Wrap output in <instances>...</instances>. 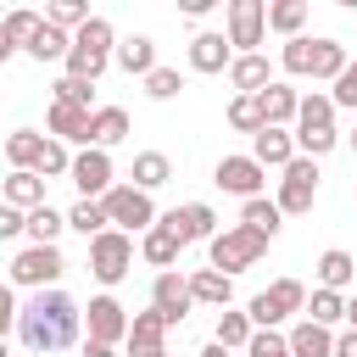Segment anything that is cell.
<instances>
[{
    "label": "cell",
    "instance_id": "cb8c5ba5",
    "mask_svg": "<svg viewBox=\"0 0 357 357\" xmlns=\"http://www.w3.org/2000/svg\"><path fill=\"white\" fill-rule=\"evenodd\" d=\"M178 251H184V240H178V234H173L167 223H156V229H151V234L139 240V257H145L151 268H162V273H167V268L178 262Z\"/></svg>",
    "mask_w": 357,
    "mask_h": 357
},
{
    "label": "cell",
    "instance_id": "d6a6232c",
    "mask_svg": "<svg viewBox=\"0 0 357 357\" xmlns=\"http://www.w3.org/2000/svg\"><path fill=\"white\" fill-rule=\"evenodd\" d=\"M229 128H240V134H262L268 128V117H262V95H234L229 100Z\"/></svg>",
    "mask_w": 357,
    "mask_h": 357
},
{
    "label": "cell",
    "instance_id": "db71d44e",
    "mask_svg": "<svg viewBox=\"0 0 357 357\" xmlns=\"http://www.w3.org/2000/svg\"><path fill=\"white\" fill-rule=\"evenodd\" d=\"M351 151H357V134H351Z\"/></svg>",
    "mask_w": 357,
    "mask_h": 357
},
{
    "label": "cell",
    "instance_id": "11a10c76",
    "mask_svg": "<svg viewBox=\"0 0 357 357\" xmlns=\"http://www.w3.org/2000/svg\"><path fill=\"white\" fill-rule=\"evenodd\" d=\"M162 357H173V351H162Z\"/></svg>",
    "mask_w": 357,
    "mask_h": 357
},
{
    "label": "cell",
    "instance_id": "e575fe53",
    "mask_svg": "<svg viewBox=\"0 0 357 357\" xmlns=\"http://www.w3.org/2000/svg\"><path fill=\"white\" fill-rule=\"evenodd\" d=\"M301 22H307V0H273V6H268V28H273V33L301 39Z\"/></svg>",
    "mask_w": 357,
    "mask_h": 357
},
{
    "label": "cell",
    "instance_id": "277c9868",
    "mask_svg": "<svg viewBox=\"0 0 357 357\" xmlns=\"http://www.w3.org/2000/svg\"><path fill=\"white\" fill-rule=\"evenodd\" d=\"M245 312H251L257 329H273V324H284L290 312H307V284H301V279H273L268 290H257V296L245 301Z\"/></svg>",
    "mask_w": 357,
    "mask_h": 357
},
{
    "label": "cell",
    "instance_id": "b9f144b4",
    "mask_svg": "<svg viewBox=\"0 0 357 357\" xmlns=\"http://www.w3.org/2000/svg\"><path fill=\"white\" fill-rule=\"evenodd\" d=\"M33 173H39V178H61V173H67V178H73V151H67L61 139H45V156H39Z\"/></svg>",
    "mask_w": 357,
    "mask_h": 357
},
{
    "label": "cell",
    "instance_id": "3957f363",
    "mask_svg": "<svg viewBox=\"0 0 357 357\" xmlns=\"http://www.w3.org/2000/svg\"><path fill=\"white\" fill-rule=\"evenodd\" d=\"M206 251H212V268L234 279V273H245V268H257V257L268 251V234H257V229H245V223H234V229H223V234H218V240H212Z\"/></svg>",
    "mask_w": 357,
    "mask_h": 357
},
{
    "label": "cell",
    "instance_id": "60d3db41",
    "mask_svg": "<svg viewBox=\"0 0 357 357\" xmlns=\"http://www.w3.org/2000/svg\"><path fill=\"white\" fill-rule=\"evenodd\" d=\"M67 229V218L56 212V206H39V212H28V240L33 245H56V234Z\"/></svg>",
    "mask_w": 357,
    "mask_h": 357
},
{
    "label": "cell",
    "instance_id": "5b68a950",
    "mask_svg": "<svg viewBox=\"0 0 357 357\" xmlns=\"http://www.w3.org/2000/svg\"><path fill=\"white\" fill-rule=\"evenodd\" d=\"M61 273H67V257L56 245H28L11 257V284H22V290H56Z\"/></svg>",
    "mask_w": 357,
    "mask_h": 357
},
{
    "label": "cell",
    "instance_id": "2e32d148",
    "mask_svg": "<svg viewBox=\"0 0 357 357\" xmlns=\"http://www.w3.org/2000/svg\"><path fill=\"white\" fill-rule=\"evenodd\" d=\"M190 67L195 73H223V67H234V45H229V33H195L190 39Z\"/></svg>",
    "mask_w": 357,
    "mask_h": 357
},
{
    "label": "cell",
    "instance_id": "ba28073f",
    "mask_svg": "<svg viewBox=\"0 0 357 357\" xmlns=\"http://www.w3.org/2000/svg\"><path fill=\"white\" fill-rule=\"evenodd\" d=\"M106 218H112L123 234H134V229H139V234H151V229L162 223V218H156V206H151V195H145L139 184H117V190L106 195Z\"/></svg>",
    "mask_w": 357,
    "mask_h": 357
},
{
    "label": "cell",
    "instance_id": "ac0fdd59",
    "mask_svg": "<svg viewBox=\"0 0 357 357\" xmlns=\"http://www.w3.org/2000/svg\"><path fill=\"white\" fill-rule=\"evenodd\" d=\"M89 123H95V112H84V106H61V100H50V134L67 145H84L89 151Z\"/></svg>",
    "mask_w": 357,
    "mask_h": 357
},
{
    "label": "cell",
    "instance_id": "7a4b0ae2",
    "mask_svg": "<svg viewBox=\"0 0 357 357\" xmlns=\"http://www.w3.org/2000/svg\"><path fill=\"white\" fill-rule=\"evenodd\" d=\"M106 61H117V33H112L106 17H89V22L73 33V56H67L61 67H67V78L95 84V78L106 73Z\"/></svg>",
    "mask_w": 357,
    "mask_h": 357
},
{
    "label": "cell",
    "instance_id": "f1b7e54d",
    "mask_svg": "<svg viewBox=\"0 0 357 357\" xmlns=\"http://www.w3.org/2000/svg\"><path fill=\"white\" fill-rule=\"evenodd\" d=\"M318 128H335V95L324 89L301 95V117H296V134H318Z\"/></svg>",
    "mask_w": 357,
    "mask_h": 357
},
{
    "label": "cell",
    "instance_id": "5bb4252c",
    "mask_svg": "<svg viewBox=\"0 0 357 357\" xmlns=\"http://www.w3.org/2000/svg\"><path fill=\"white\" fill-rule=\"evenodd\" d=\"M128 312L112 301V296H95L89 307H84V329H89V340H100V346H117V340H128Z\"/></svg>",
    "mask_w": 357,
    "mask_h": 357
},
{
    "label": "cell",
    "instance_id": "6da1fadb",
    "mask_svg": "<svg viewBox=\"0 0 357 357\" xmlns=\"http://www.w3.org/2000/svg\"><path fill=\"white\" fill-rule=\"evenodd\" d=\"M84 329V307L67 290H39L22 312H17V340L28 351H67Z\"/></svg>",
    "mask_w": 357,
    "mask_h": 357
},
{
    "label": "cell",
    "instance_id": "d4e9b609",
    "mask_svg": "<svg viewBox=\"0 0 357 357\" xmlns=\"http://www.w3.org/2000/svg\"><path fill=\"white\" fill-rule=\"evenodd\" d=\"M290 357H335V335H329L324 324L301 318V324L290 329Z\"/></svg>",
    "mask_w": 357,
    "mask_h": 357
},
{
    "label": "cell",
    "instance_id": "f907efd6",
    "mask_svg": "<svg viewBox=\"0 0 357 357\" xmlns=\"http://www.w3.org/2000/svg\"><path fill=\"white\" fill-rule=\"evenodd\" d=\"M84 357H117V346H100V340H84Z\"/></svg>",
    "mask_w": 357,
    "mask_h": 357
},
{
    "label": "cell",
    "instance_id": "52a82bcc",
    "mask_svg": "<svg viewBox=\"0 0 357 357\" xmlns=\"http://www.w3.org/2000/svg\"><path fill=\"white\" fill-rule=\"evenodd\" d=\"M279 212H290V218H301V212H312V201H318V162L312 156H296L284 173H279Z\"/></svg>",
    "mask_w": 357,
    "mask_h": 357
},
{
    "label": "cell",
    "instance_id": "ee69618b",
    "mask_svg": "<svg viewBox=\"0 0 357 357\" xmlns=\"http://www.w3.org/2000/svg\"><path fill=\"white\" fill-rule=\"evenodd\" d=\"M56 100H61V106H84V112H100V106H95V84H84V78H61V84H56Z\"/></svg>",
    "mask_w": 357,
    "mask_h": 357
},
{
    "label": "cell",
    "instance_id": "8d00e7d4",
    "mask_svg": "<svg viewBox=\"0 0 357 357\" xmlns=\"http://www.w3.org/2000/svg\"><path fill=\"white\" fill-rule=\"evenodd\" d=\"M106 201H73V212H67V229H78L84 240H95V234H106Z\"/></svg>",
    "mask_w": 357,
    "mask_h": 357
},
{
    "label": "cell",
    "instance_id": "1f68e13d",
    "mask_svg": "<svg viewBox=\"0 0 357 357\" xmlns=\"http://www.w3.org/2000/svg\"><path fill=\"white\" fill-rule=\"evenodd\" d=\"M251 335H257V324H251V312H234V307H223L218 312V346H229V351H240V346H251Z\"/></svg>",
    "mask_w": 357,
    "mask_h": 357
},
{
    "label": "cell",
    "instance_id": "c3c4849f",
    "mask_svg": "<svg viewBox=\"0 0 357 357\" xmlns=\"http://www.w3.org/2000/svg\"><path fill=\"white\" fill-rule=\"evenodd\" d=\"M335 357H357V329H346V335H335Z\"/></svg>",
    "mask_w": 357,
    "mask_h": 357
},
{
    "label": "cell",
    "instance_id": "7c38bea8",
    "mask_svg": "<svg viewBox=\"0 0 357 357\" xmlns=\"http://www.w3.org/2000/svg\"><path fill=\"white\" fill-rule=\"evenodd\" d=\"M73 184H78V201H106L117 184H112V156L106 151H78L73 156Z\"/></svg>",
    "mask_w": 357,
    "mask_h": 357
},
{
    "label": "cell",
    "instance_id": "74e56055",
    "mask_svg": "<svg viewBox=\"0 0 357 357\" xmlns=\"http://www.w3.org/2000/svg\"><path fill=\"white\" fill-rule=\"evenodd\" d=\"M279 218H284V212H279V201H268V195H257V201H245V206H240V223H245V229H257V234H268V240L279 234Z\"/></svg>",
    "mask_w": 357,
    "mask_h": 357
},
{
    "label": "cell",
    "instance_id": "603a6c76",
    "mask_svg": "<svg viewBox=\"0 0 357 357\" xmlns=\"http://www.w3.org/2000/svg\"><path fill=\"white\" fill-rule=\"evenodd\" d=\"M45 184H50V178H39V173H11V178H6V206H17V212L50 206V201H45Z\"/></svg>",
    "mask_w": 357,
    "mask_h": 357
},
{
    "label": "cell",
    "instance_id": "4dcf8cb0",
    "mask_svg": "<svg viewBox=\"0 0 357 357\" xmlns=\"http://www.w3.org/2000/svg\"><path fill=\"white\" fill-rule=\"evenodd\" d=\"M190 290H195V301H206V307H229L234 279L218 273V268H195V273H190Z\"/></svg>",
    "mask_w": 357,
    "mask_h": 357
},
{
    "label": "cell",
    "instance_id": "836d02e7",
    "mask_svg": "<svg viewBox=\"0 0 357 357\" xmlns=\"http://www.w3.org/2000/svg\"><path fill=\"white\" fill-rule=\"evenodd\" d=\"M167 178H173V162H167L162 151H139V156H134V184H139L145 195H151V190H162Z\"/></svg>",
    "mask_w": 357,
    "mask_h": 357
},
{
    "label": "cell",
    "instance_id": "44dd1931",
    "mask_svg": "<svg viewBox=\"0 0 357 357\" xmlns=\"http://www.w3.org/2000/svg\"><path fill=\"white\" fill-rule=\"evenodd\" d=\"M117 67L134 73V78H151V73H156V39H151V33H128V39L117 45Z\"/></svg>",
    "mask_w": 357,
    "mask_h": 357
},
{
    "label": "cell",
    "instance_id": "e0dca14e",
    "mask_svg": "<svg viewBox=\"0 0 357 357\" xmlns=\"http://www.w3.org/2000/svg\"><path fill=\"white\" fill-rule=\"evenodd\" d=\"M251 156H257L262 167H279V173H284V167L301 156V145H296V134H290V128H262V134L251 139Z\"/></svg>",
    "mask_w": 357,
    "mask_h": 357
},
{
    "label": "cell",
    "instance_id": "ffe728a7",
    "mask_svg": "<svg viewBox=\"0 0 357 357\" xmlns=\"http://www.w3.org/2000/svg\"><path fill=\"white\" fill-rule=\"evenodd\" d=\"M229 84L240 89V95H262L268 84H273V61L257 50V56H234V67H229Z\"/></svg>",
    "mask_w": 357,
    "mask_h": 357
},
{
    "label": "cell",
    "instance_id": "f35d334b",
    "mask_svg": "<svg viewBox=\"0 0 357 357\" xmlns=\"http://www.w3.org/2000/svg\"><path fill=\"white\" fill-rule=\"evenodd\" d=\"M307 318L324 324V329L346 324V296H340V290H312V296H307Z\"/></svg>",
    "mask_w": 357,
    "mask_h": 357
},
{
    "label": "cell",
    "instance_id": "ab89813d",
    "mask_svg": "<svg viewBox=\"0 0 357 357\" xmlns=\"http://www.w3.org/2000/svg\"><path fill=\"white\" fill-rule=\"evenodd\" d=\"M351 67V56H346V45L340 39H318V61H312V78H324V84H335L340 73Z\"/></svg>",
    "mask_w": 357,
    "mask_h": 357
},
{
    "label": "cell",
    "instance_id": "681fc988",
    "mask_svg": "<svg viewBox=\"0 0 357 357\" xmlns=\"http://www.w3.org/2000/svg\"><path fill=\"white\" fill-rule=\"evenodd\" d=\"M212 6H218V0H184V6H178V11H184V17H206V11H212Z\"/></svg>",
    "mask_w": 357,
    "mask_h": 357
},
{
    "label": "cell",
    "instance_id": "9a60e30c",
    "mask_svg": "<svg viewBox=\"0 0 357 357\" xmlns=\"http://www.w3.org/2000/svg\"><path fill=\"white\" fill-rule=\"evenodd\" d=\"M167 318L151 307V312H134V324H128V357H162L167 346Z\"/></svg>",
    "mask_w": 357,
    "mask_h": 357
},
{
    "label": "cell",
    "instance_id": "83f0119b",
    "mask_svg": "<svg viewBox=\"0 0 357 357\" xmlns=\"http://www.w3.org/2000/svg\"><path fill=\"white\" fill-rule=\"evenodd\" d=\"M28 56H33V61H67V56H73V33H67V28H56V22H39V33H33Z\"/></svg>",
    "mask_w": 357,
    "mask_h": 357
},
{
    "label": "cell",
    "instance_id": "8992f818",
    "mask_svg": "<svg viewBox=\"0 0 357 357\" xmlns=\"http://www.w3.org/2000/svg\"><path fill=\"white\" fill-rule=\"evenodd\" d=\"M128 268H134V240H128L123 229H106V234L89 240V273H95L100 284L128 279Z\"/></svg>",
    "mask_w": 357,
    "mask_h": 357
},
{
    "label": "cell",
    "instance_id": "f546056e",
    "mask_svg": "<svg viewBox=\"0 0 357 357\" xmlns=\"http://www.w3.org/2000/svg\"><path fill=\"white\" fill-rule=\"evenodd\" d=\"M117 139H128V112H123V106H100L95 123H89V145L106 151V145H117Z\"/></svg>",
    "mask_w": 357,
    "mask_h": 357
},
{
    "label": "cell",
    "instance_id": "f5cc1de1",
    "mask_svg": "<svg viewBox=\"0 0 357 357\" xmlns=\"http://www.w3.org/2000/svg\"><path fill=\"white\" fill-rule=\"evenodd\" d=\"M201 357H229V346H218V340H212V346H206Z\"/></svg>",
    "mask_w": 357,
    "mask_h": 357
},
{
    "label": "cell",
    "instance_id": "816d5d0a",
    "mask_svg": "<svg viewBox=\"0 0 357 357\" xmlns=\"http://www.w3.org/2000/svg\"><path fill=\"white\" fill-rule=\"evenodd\" d=\"M346 329H357V296L346 301Z\"/></svg>",
    "mask_w": 357,
    "mask_h": 357
},
{
    "label": "cell",
    "instance_id": "7402d4cb",
    "mask_svg": "<svg viewBox=\"0 0 357 357\" xmlns=\"http://www.w3.org/2000/svg\"><path fill=\"white\" fill-rule=\"evenodd\" d=\"M262 117H268V128H290L301 117V95L290 84H268L262 89Z\"/></svg>",
    "mask_w": 357,
    "mask_h": 357
},
{
    "label": "cell",
    "instance_id": "4316f807",
    "mask_svg": "<svg viewBox=\"0 0 357 357\" xmlns=\"http://www.w3.org/2000/svg\"><path fill=\"white\" fill-rule=\"evenodd\" d=\"M351 279H357V257H351V251L335 245V251L318 257V290H346Z\"/></svg>",
    "mask_w": 357,
    "mask_h": 357
},
{
    "label": "cell",
    "instance_id": "8fae6325",
    "mask_svg": "<svg viewBox=\"0 0 357 357\" xmlns=\"http://www.w3.org/2000/svg\"><path fill=\"white\" fill-rule=\"evenodd\" d=\"M151 307L167 318V329L173 324H184V312L195 307V290H190V273H178V268H167V273H156L151 279Z\"/></svg>",
    "mask_w": 357,
    "mask_h": 357
},
{
    "label": "cell",
    "instance_id": "d6986e66",
    "mask_svg": "<svg viewBox=\"0 0 357 357\" xmlns=\"http://www.w3.org/2000/svg\"><path fill=\"white\" fill-rule=\"evenodd\" d=\"M39 11H6V22H0V61L6 56H17V50H28L33 45V33H39Z\"/></svg>",
    "mask_w": 357,
    "mask_h": 357
},
{
    "label": "cell",
    "instance_id": "4fadbf2b",
    "mask_svg": "<svg viewBox=\"0 0 357 357\" xmlns=\"http://www.w3.org/2000/svg\"><path fill=\"white\" fill-rule=\"evenodd\" d=\"M162 223H167V229H173L184 245H195V240H206V245H212V240L223 234V229H218V212H212L206 201H184V206H173Z\"/></svg>",
    "mask_w": 357,
    "mask_h": 357
},
{
    "label": "cell",
    "instance_id": "d590c367",
    "mask_svg": "<svg viewBox=\"0 0 357 357\" xmlns=\"http://www.w3.org/2000/svg\"><path fill=\"white\" fill-rule=\"evenodd\" d=\"M312 61H318V39H284V50H279V67L284 73H296V78H312Z\"/></svg>",
    "mask_w": 357,
    "mask_h": 357
},
{
    "label": "cell",
    "instance_id": "f6af8a7d",
    "mask_svg": "<svg viewBox=\"0 0 357 357\" xmlns=\"http://www.w3.org/2000/svg\"><path fill=\"white\" fill-rule=\"evenodd\" d=\"M245 357H290V335H279V329H257L251 346H245Z\"/></svg>",
    "mask_w": 357,
    "mask_h": 357
},
{
    "label": "cell",
    "instance_id": "484cf974",
    "mask_svg": "<svg viewBox=\"0 0 357 357\" xmlns=\"http://www.w3.org/2000/svg\"><path fill=\"white\" fill-rule=\"evenodd\" d=\"M39 156H45V134L17 128V134L6 139V162H11V173H33V167H39Z\"/></svg>",
    "mask_w": 357,
    "mask_h": 357
},
{
    "label": "cell",
    "instance_id": "bcb514c9",
    "mask_svg": "<svg viewBox=\"0 0 357 357\" xmlns=\"http://www.w3.org/2000/svg\"><path fill=\"white\" fill-rule=\"evenodd\" d=\"M178 89H184V78H178V67H156V73L145 78V95H151V100H173Z\"/></svg>",
    "mask_w": 357,
    "mask_h": 357
},
{
    "label": "cell",
    "instance_id": "7bdbcfd3",
    "mask_svg": "<svg viewBox=\"0 0 357 357\" xmlns=\"http://www.w3.org/2000/svg\"><path fill=\"white\" fill-rule=\"evenodd\" d=\"M45 22H56V28H73V33H78V28L89 22V6H84V0H50Z\"/></svg>",
    "mask_w": 357,
    "mask_h": 357
},
{
    "label": "cell",
    "instance_id": "9c48e42d",
    "mask_svg": "<svg viewBox=\"0 0 357 357\" xmlns=\"http://www.w3.org/2000/svg\"><path fill=\"white\" fill-rule=\"evenodd\" d=\"M262 28H268V0H229L223 33H229V45H240V56H257Z\"/></svg>",
    "mask_w": 357,
    "mask_h": 357
},
{
    "label": "cell",
    "instance_id": "30bf717a",
    "mask_svg": "<svg viewBox=\"0 0 357 357\" xmlns=\"http://www.w3.org/2000/svg\"><path fill=\"white\" fill-rule=\"evenodd\" d=\"M212 184H218L223 195L257 201V195H262V184H268V167H262L257 156H223V162L212 167Z\"/></svg>",
    "mask_w": 357,
    "mask_h": 357
},
{
    "label": "cell",
    "instance_id": "7dc6e473",
    "mask_svg": "<svg viewBox=\"0 0 357 357\" xmlns=\"http://www.w3.org/2000/svg\"><path fill=\"white\" fill-rule=\"evenodd\" d=\"M329 95H335V106H351V112H357V61L329 84Z\"/></svg>",
    "mask_w": 357,
    "mask_h": 357
}]
</instances>
